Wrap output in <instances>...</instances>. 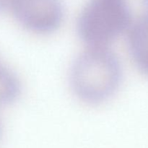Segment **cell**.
I'll return each instance as SVG.
<instances>
[{
    "instance_id": "cell-1",
    "label": "cell",
    "mask_w": 148,
    "mask_h": 148,
    "mask_svg": "<svg viewBox=\"0 0 148 148\" xmlns=\"http://www.w3.org/2000/svg\"><path fill=\"white\" fill-rule=\"evenodd\" d=\"M121 66L108 47H88L75 59L70 83L75 95L88 103H103L112 97L121 79Z\"/></svg>"
},
{
    "instance_id": "cell-2",
    "label": "cell",
    "mask_w": 148,
    "mask_h": 148,
    "mask_svg": "<svg viewBox=\"0 0 148 148\" xmlns=\"http://www.w3.org/2000/svg\"><path fill=\"white\" fill-rule=\"evenodd\" d=\"M131 16L123 0H92L77 20L78 34L88 47H108L130 27Z\"/></svg>"
},
{
    "instance_id": "cell-3",
    "label": "cell",
    "mask_w": 148,
    "mask_h": 148,
    "mask_svg": "<svg viewBox=\"0 0 148 148\" xmlns=\"http://www.w3.org/2000/svg\"><path fill=\"white\" fill-rule=\"evenodd\" d=\"M10 7L16 20L33 33H51L63 21V11L58 0H12Z\"/></svg>"
},
{
    "instance_id": "cell-4",
    "label": "cell",
    "mask_w": 148,
    "mask_h": 148,
    "mask_svg": "<svg viewBox=\"0 0 148 148\" xmlns=\"http://www.w3.org/2000/svg\"><path fill=\"white\" fill-rule=\"evenodd\" d=\"M128 46L135 64L148 75V13L130 27Z\"/></svg>"
},
{
    "instance_id": "cell-5",
    "label": "cell",
    "mask_w": 148,
    "mask_h": 148,
    "mask_svg": "<svg viewBox=\"0 0 148 148\" xmlns=\"http://www.w3.org/2000/svg\"><path fill=\"white\" fill-rule=\"evenodd\" d=\"M12 0H0V10L10 5Z\"/></svg>"
},
{
    "instance_id": "cell-6",
    "label": "cell",
    "mask_w": 148,
    "mask_h": 148,
    "mask_svg": "<svg viewBox=\"0 0 148 148\" xmlns=\"http://www.w3.org/2000/svg\"><path fill=\"white\" fill-rule=\"evenodd\" d=\"M4 65H3V64H1V63H0V71H1V69H2V68L3 67H4Z\"/></svg>"
}]
</instances>
